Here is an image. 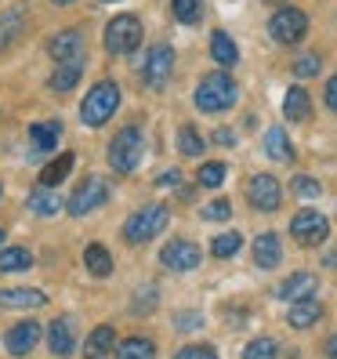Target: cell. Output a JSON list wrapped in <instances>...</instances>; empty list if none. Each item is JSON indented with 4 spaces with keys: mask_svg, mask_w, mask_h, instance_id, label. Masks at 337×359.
Returning <instances> with one entry per match:
<instances>
[{
    "mask_svg": "<svg viewBox=\"0 0 337 359\" xmlns=\"http://www.w3.org/2000/svg\"><path fill=\"white\" fill-rule=\"evenodd\" d=\"M193 98H196L200 113H225V109H233V105H236L240 88H236V80L228 73H207L200 80V88H196Z\"/></svg>",
    "mask_w": 337,
    "mask_h": 359,
    "instance_id": "6da1fadb",
    "label": "cell"
},
{
    "mask_svg": "<svg viewBox=\"0 0 337 359\" xmlns=\"http://www.w3.org/2000/svg\"><path fill=\"white\" fill-rule=\"evenodd\" d=\"M167 222H171V207L167 203H145L123 222V240L142 247V243H149L153 236H160V232L167 229Z\"/></svg>",
    "mask_w": 337,
    "mask_h": 359,
    "instance_id": "7a4b0ae2",
    "label": "cell"
},
{
    "mask_svg": "<svg viewBox=\"0 0 337 359\" xmlns=\"http://www.w3.org/2000/svg\"><path fill=\"white\" fill-rule=\"evenodd\" d=\"M116 109H120V88L113 80H98L80 102V120L88 123V128H102V123L113 120Z\"/></svg>",
    "mask_w": 337,
    "mask_h": 359,
    "instance_id": "3957f363",
    "label": "cell"
},
{
    "mask_svg": "<svg viewBox=\"0 0 337 359\" xmlns=\"http://www.w3.org/2000/svg\"><path fill=\"white\" fill-rule=\"evenodd\" d=\"M142 153H145V138H142V128L128 123L113 142H109V167L116 175H131L135 167L142 163Z\"/></svg>",
    "mask_w": 337,
    "mask_h": 359,
    "instance_id": "277c9868",
    "label": "cell"
},
{
    "mask_svg": "<svg viewBox=\"0 0 337 359\" xmlns=\"http://www.w3.org/2000/svg\"><path fill=\"white\" fill-rule=\"evenodd\" d=\"M268 33H272V40H276V44L298 48L301 40H305V33H308V15H305L301 8H294V4H283V8L272 11Z\"/></svg>",
    "mask_w": 337,
    "mask_h": 359,
    "instance_id": "5b68a950",
    "label": "cell"
},
{
    "mask_svg": "<svg viewBox=\"0 0 337 359\" xmlns=\"http://www.w3.org/2000/svg\"><path fill=\"white\" fill-rule=\"evenodd\" d=\"M102 44L109 55H131L138 51L142 44V22L135 15H116L105 22V33H102Z\"/></svg>",
    "mask_w": 337,
    "mask_h": 359,
    "instance_id": "8992f818",
    "label": "cell"
},
{
    "mask_svg": "<svg viewBox=\"0 0 337 359\" xmlns=\"http://www.w3.org/2000/svg\"><path fill=\"white\" fill-rule=\"evenodd\" d=\"M105 200H109V182L98 178V175H88L73 189V196L66 200V210H69L73 218H88V215H95Z\"/></svg>",
    "mask_w": 337,
    "mask_h": 359,
    "instance_id": "52a82bcc",
    "label": "cell"
},
{
    "mask_svg": "<svg viewBox=\"0 0 337 359\" xmlns=\"http://www.w3.org/2000/svg\"><path fill=\"white\" fill-rule=\"evenodd\" d=\"M290 236L298 240L301 247H319L330 236V222H326V215H319V210L305 207V210H298V215L290 218Z\"/></svg>",
    "mask_w": 337,
    "mask_h": 359,
    "instance_id": "ba28073f",
    "label": "cell"
},
{
    "mask_svg": "<svg viewBox=\"0 0 337 359\" xmlns=\"http://www.w3.org/2000/svg\"><path fill=\"white\" fill-rule=\"evenodd\" d=\"M171 73H174V51H171V44H156V48H149V55H145V66H142L145 88H153V91L167 88Z\"/></svg>",
    "mask_w": 337,
    "mask_h": 359,
    "instance_id": "9c48e42d",
    "label": "cell"
},
{
    "mask_svg": "<svg viewBox=\"0 0 337 359\" xmlns=\"http://www.w3.org/2000/svg\"><path fill=\"white\" fill-rule=\"evenodd\" d=\"M203 262V250L193 240H167L160 250V265L171 272H193Z\"/></svg>",
    "mask_w": 337,
    "mask_h": 359,
    "instance_id": "30bf717a",
    "label": "cell"
},
{
    "mask_svg": "<svg viewBox=\"0 0 337 359\" xmlns=\"http://www.w3.org/2000/svg\"><path fill=\"white\" fill-rule=\"evenodd\" d=\"M247 200L254 210H265V215H272V210H280L283 203V185L272 178V175H254L247 182Z\"/></svg>",
    "mask_w": 337,
    "mask_h": 359,
    "instance_id": "8fae6325",
    "label": "cell"
},
{
    "mask_svg": "<svg viewBox=\"0 0 337 359\" xmlns=\"http://www.w3.org/2000/svg\"><path fill=\"white\" fill-rule=\"evenodd\" d=\"M48 55L58 62H80L83 58V36H80V29H58V33H51L48 36Z\"/></svg>",
    "mask_w": 337,
    "mask_h": 359,
    "instance_id": "7c38bea8",
    "label": "cell"
},
{
    "mask_svg": "<svg viewBox=\"0 0 337 359\" xmlns=\"http://www.w3.org/2000/svg\"><path fill=\"white\" fill-rule=\"evenodd\" d=\"M36 341H40V323L36 320H22V323L8 327V334H4V348L11 355H29L36 348Z\"/></svg>",
    "mask_w": 337,
    "mask_h": 359,
    "instance_id": "4fadbf2b",
    "label": "cell"
},
{
    "mask_svg": "<svg viewBox=\"0 0 337 359\" xmlns=\"http://www.w3.org/2000/svg\"><path fill=\"white\" fill-rule=\"evenodd\" d=\"M48 348H51V355H58V359L73 355L76 334H73V320H69V316H58V320L48 327Z\"/></svg>",
    "mask_w": 337,
    "mask_h": 359,
    "instance_id": "5bb4252c",
    "label": "cell"
},
{
    "mask_svg": "<svg viewBox=\"0 0 337 359\" xmlns=\"http://www.w3.org/2000/svg\"><path fill=\"white\" fill-rule=\"evenodd\" d=\"M315 287H319V283H315L312 272H290V276L276 287V294L283 302H301V298H312Z\"/></svg>",
    "mask_w": 337,
    "mask_h": 359,
    "instance_id": "9a60e30c",
    "label": "cell"
},
{
    "mask_svg": "<svg viewBox=\"0 0 337 359\" xmlns=\"http://www.w3.org/2000/svg\"><path fill=\"white\" fill-rule=\"evenodd\" d=\"M29 149L33 153H48L62 138V120H44V123H29Z\"/></svg>",
    "mask_w": 337,
    "mask_h": 359,
    "instance_id": "2e32d148",
    "label": "cell"
},
{
    "mask_svg": "<svg viewBox=\"0 0 337 359\" xmlns=\"http://www.w3.org/2000/svg\"><path fill=\"white\" fill-rule=\"evenodd\" d=\"M40 305H48V294L44 290H33V287L0 290V309H40Z\"/></svg>",
    "mask_w": 337,
    "mask_h": 359,
    "instance_id": "e0dca14e",
    "label": "cell"
},
{
    "mask_svg": "<svg viewBox=\"0 0 337 359\" xmlns=\"http://www.w3.org/2000/svg\"><path fill=\"white\" fill-rule=\"evenodd\" d=\"M319 316H323V305L315 302V298H301V302H290V312H287V323L294 330H308L319 323Z\"/></svg>",
    "mask_w": 337,
    "mask_h": 359,
    "instance_id": "ac0fdd59",
    "label": "cell"
},
{
    "mask_svg": "<svg viewBox=\"0 0 337 359\" xmlns=\"http://www.w3.org/2000/svg\"><path fill=\"white\" fill-rule=\"evenodd\" d=\"M283 262V243L276 232H261V236L254 240V265L258 269H276Z\"/></svg>",
    "mask_w": 337,
    "mask_h": 359,
    "instance_id": "d6986e66",
    "label": "cell"
},
{
    "mask_svg": "<svg viewBox=\"0 0 337 359\" xmlns=\"http://www.w3.org/2000/svg\"><path fill=\"white\" fill-rule=\"evenodd\" d=\"M116 348V330L113 327H95L91 334H88V345H83V359H105Z\"/></svg>",
    "mask_w": 337,
    "mask_h": 359,
    "instance_id": "ffe728a7",
    "label": "cell"
},
{
    "mask_svg": "<svg viewBox=\"0 0 337 359\" xmlns=\"http://www.w3.org/2000/svg\"><path fill=\"white\" fill-rule=\"evenodd\" d=\"M62 207H66V200H62L51 185H40V189H33V193H29V210H33V215H40V218L58 215Z\"/></svg>",
    "mask_w": 337,
    "mask_h": 359,
    "instance_id": "44dd1931",
    "label": "cell"
},
{
    "mask_svg": "<svg viewBox=\"0 0 337 359\" xmlns=\"http://www.w3.org/2000/svg\"><path fill=\"white\" fill-rule=\"evenodd\" d=\"M308 113H312L308 91H305V88H290V91L283 95V116H287L290 123H301V120H308Z\"/></svg>",
    "mask_w": 337,
    "mask_h": 359,
    "instance_id": "7402d4cb",
    "label": "cell"
},
{
    "mask_svg": "<svg viewBox=\"0 0 337 359\" xmlns=\"http://www.w3.org/2000/svg\"><path fill=\"white\" fill-rule=\"evenodd\" d=\"M210 58H214L218 66H236V62H240L236 40L228 33H221V29H214V33H210Z\"/></svg>",
    "mask_w": 337,
    "mask_h": 359,
    "instance_id": "603a6c76",
    "label": "cell"
},
{
    "mask_svg": "<svg viewBox=\"0 0 337 359\" xmlns=\"http://www.w3.org/2000/svg\"><path fill=\"white\" fill-rule=\"evenodd\" d=\"M265 153H268V160H280V163H290L294 156H298L283 128H268L265 131Z\"/></svg>",
    "mask_w": 337,
    "mask_h": 359,
    "instance_id": "cb8c5ba5",
    "label": "cell"
},
{
    "mask_svg": "<svg viewBox=\"0 0 337 359\" xmlns=\"http://www.w3.org/2000/svg\"><path fill=\"white\" fill-rule=\"evenodd\" d=\"M116 359H156V345H153V337H123V341L116 345Z\"/></svg>",
    "mask_w": 337,
    "mask_h": 359,
    "instance_id": "d4e9b609",
    "label": "cell"
},
{
    "mask_svg": "<svg viewBox=\"0 0 337 359\" xmlns=\"http://www.w3.org/2000/svg\"><path fill=\"white\" fill-rule=\"evenodd\" d=\"M83 265H88L91 276L105 280V276L113 272V255H109V250H105L102 243H88V250H83Z\"/></svg>",
    "mask_w": 337,
    "mask_h": 359,
    "instance_id": "484cf974",
    "label": "cell"
},
{
    "mask_svg": "<svg viewBox=\"0 0 337 359\" xmlns=\"http://www.w3.org/2000/svg\"><path fill=\"white\" fill-rule=\"evenodd\" d=\"M22 18H26V8H22V4L0 11V51L11 48V40L22 33Z\"/></svg>",
    "mask_w": 337,
    "mask_h": 359,
    "instance_id": "4316f807",
    "label": "cell"
},
{
    "mask_svg": "<svg viewBox=\"0 0 337 359\" xmlns=\"http://www.w3.org/2000/svg\"><path fill=\"white\" fill-rule=\"evenodd\" d=\"M80 76H83V58H80V62H62V66L51 73L48 88H51V91H73Z\"/></svg>",
    "mask_w": 337,
    "mask_h": 359,
    "instance_id": "83f0119b",
    "label": "cell"
},
{
    "mask_svg": "<svg viewBox=\"0 0 337 359\" xmlns=\"http://www.w3.org/2000/svg\"><path fill=\"white\" fill-rule=\"evenodd\" d=\"M73 163H76V156H73V153H62L58 160H51V163L44 167V171H40V185H51V189H58L62 182L69 178Z\"/></svg>",
    "mask_w": 337,
    "mask_h": 359,
    "instance_id": "f1b7e54d",
    "label": "cell"
},
{
    "mask_svg": "<svg viewBox=\"0 0 337 359\" xmlns=\"http://www.w3.org/2000/svg\"><path fill=\"white\" fill-rule=\"evenodd\" d=\"M33 265V255L26 247H0V272H22Z\"/></svg>",
    "mask_w": 337,
    "mask_h": 359,
    "instance_id": "f546056e",
    "label": "cell"
},
{
    "mask_svg": "<svg viewBox=\"0 0 337 359\" xmlns=\"http://www.w3.org/2000/svg\"><path fill=\"white\" fill-rule=\"evenodd\" d=\"M178 149H181V156H203L207 138L193 128V123H185V128L178 131Z\"/></svg>",
    "mask_w": 337,
    "mask_h": 359,
    "instance_id": "4dcf8cb0",
    "label": "cell"
},
{
    "mask_svg": "<svg viewBox=\"0 0 337 359\" xmlns=\"http://www.w3.org/2000/svg\"><path fill=\"white\" fill-rule=\"evenodd\" d=\"M156 302H160V290H156V283H145V287H138V294L131 298V316H153Z\"/></svg>",
    "mask_w": 337,
    "mask_h": 359,
    "instance_id": "1f68e13d",
    "label": "cell"
},
{
    "mask_svg": "<svg viewBox=\"0 0 337 359\" xmlns=\"http://www.w3.org/2000/svg\"><path fill=\"white\" fill-rule=\"evenodd\" d=\"M171 11L181 26H196L203 18V0H171Z\"/></svg>",
    "mask_w": 337,
    "mask_h": 359,
    "instance_id": "d6a6232c",
    "label": "cell"
},
{
    "mask_svg": "<svg viewBox=\"0 0 337 359\" xmlns=\"http://www.w3.org/2000/svg\"><path fill=\"white\" fill-rule=\"evenodd\" d=\"M240 247H243L240 232H221V236L210 240V255L214 258H233V255H240Z\"/></svg>",
    "mask_w": 337,
    "mask_h": 359,
    "instance_id": "836d02e7",
    "label": "cell"
},
{
    "mask_svg": "<svg viewBox=\"0 0 337 359\" xmlns=\"http://www.w3.org/2000/svg\"><path fill=\"white\" fill-rule=\"evenodd\" d=\"M319 69H323L319 51H305V55L294 58V76H298V80H312V76H319Z\"/></svg>",
    "mask_w": 337,
    "mask_h": 359,
    "instance_id": "e575fe53",
    "label": "cell"
},
{
    "mask_svg": "<svg viewBox=\"0 0 337 359\" xmlns=\"http://www.w3.org/2000/svg\"><path fill=\"white\" fill-rule=\"evenodd\" d=\"M276 355H280L276 337H254V341L243 348V359H276Z\"/></svg>",
    "mask_w": 337,
    "mask_h": 359,
    "instance_id": "d590c367",
    "label": "cell"
},
{
    "mask_svg": "<svg viewBox=\"0 0 337 359\" xmlns=\"http://www.w3.org/2000/svg\"><path fill=\"white\" fill-rule=\"evenodd\" d=\"M290 193L301 196V200H315V196H323V185L315 178H308V175H294L290 178Z\"/></svg>",
    "mask_w": 337,
    "mask_h": 359,
    "instance_id": "8d00e7d4",
    "label": "cell"
},
{
    "mask_svg": "<svg viewBox=\"0 0 337 359\" xmlns=\"http://www.w3.org/2000/svg\"><path fill=\"white\" fill-rule=\"evenodd\" d=\"M196 178H200V185H203V189H218V185L225 182V163H221V160H210V163H203Z\"/></svg>",
    "mask_w": 337,
    "mask_h": 359,
    "instance_id": "74e56055",
    "label": "cell"
},
{
    "mask_svg": "<svg viewBox=\"0 0 337 359\" xmlns=\"http://www.w3.org/2000/svg\"><path fill=\"white\" fill-rule=\"evenodd\" d=\"M228 218H233V203L228 200H214L203 207V222H228Z\"/></svg>",
    "mask_w": 337,
    "mask_h": 359,
    "instance_id": "f35d334b",
    "label": "cell"
},
{
    "mask_svg": "<svg viewBox=\"0 0 337 359\" xmlns=\"http://www.w3.org/2000/svg\"><path fill=\"white\" fill-rule=\"evenodd\" d=\"M174 327H178V330H185V334H188V330H200V327H203V316H200V312H193V309H185V312H178V316H174Z\"/></svg>",
    "mask_w": 337,
    "mask_h": 359,
    "instance_id": "ab89813d",
    "label": "cell"
},
{
    "mask_svg": "<svg viewBox=\"0 0 337 359\" xmlns=\"http://www.w3.org/2000/svg\"><path fill=\"white\" fill-rule=\"evenodd\" d=\"M174 359H218V352L210 348V345H185Z\"/></svg>",
    "mask_w": 337,
    "mask_h": 359,
    "instance_id": "60d3db41",
    "label": "cell"
},
{
    "mask_svg": "<svg viewBox=\"0 0 337 359\" xmlns=\"http://www.w3.org/2000/svg\"><path fill=\"white\" fill-rule=\"evenodd\" d=\"M323 102H326V109L337 113V76L326 80V88H323Z\"/></svg>",
    "mask_w": 337,
    "mask_h": 359,
    "instance_id": "b9f144b4",
    "label": "cell"
},
{
    "mask_svg": "<svg viewBox=\"0 0 337 359\" xmlns=\"http://www.w3.org/2000/svg\"><path fill=\"white\" fill-rule=\"evenodd\" d=\"M214 142H218V145H225V149H228V145H236V135L228 131V128H218V131H214Z\"/></svg>",
    "mask_w": 337,
    "mask_h": 359,
    "instance_id": "7bdbcfd3",
    "label": "cell"
},
{
    "mask_svg": "<svg viewBox=\"0 0 337 359\" xmlns=\"http://www.w3.org/2000/svg\"><path fill=\"white\" fill-rule=\"evenodd\" d=\"M323 352H326V359H337V334H330V337H326Z\"/></svg>",
    "mask_w": 337,
    "mask_h": 359,
    "instance_id": "ee69618b",
    "label": "cell"
},
{
    "mask_svg": "<svg viewBox=\"0 0 337 359\" xmlns=\"http://www.w3.org/2000/svg\"><path fill=\"white\" fill-rule=\"evenodd\" d=\"M181 182V175L178 171H167V175H160V185H178Z\"/></svg>",
    "mask_w": 337,
    "mask_h": 359,
    "instance_id": "f6af8a7d",
    "label": "cell"
},
{
    "mask_svg": "<svg viewBox=\"0 0 337 359\" xmlns=\"http://www.w3.org/2000/svg\"><path fill=\"white\" fill-rule=\"evenodd\" d=\"M323 262H326V265H330V269H333V265H337V247H333V250H330V255H326V258H323Z\"/></svg>",
    "mask_w": 337,
    "mask_h": 359,
    "instance_id": "bcb514c9",
    "label": "cell"
},
{
    "mask_svg": "<svg viewBox=\"0 0 337 359\" xmlns=\"http://www.w3.org/2000/svg\"><path fill=\"white\" fill-rule=\"evenodd\" d=\"M55 8H69V4H76V0H51Z\"/></svg>",
    "mask_w": 337,
    "mask_h": 359,
    "instance_id": "7dc6e473",
    "label": "cell"
},
{
    "mask_svg": "<svg viewBox=\"0 0 337 359\" xmlns=\"http://www.w3.org/2000/svg\"><path fill=\"white\" fill-rule=\"evenodd\" d=\"M0 247H4V229H0Z\"/></svg>",
    "mask_w": 337,
    "mask_h": 359,
    "instance_id": "c3c4849f",
    "label": "cell"
},
{
    "mask_svg": "<svg viewBox=\"0 0 337 359\" xmlns=\"http://www.w3.org/2000/svg\"><path fill=\"white\" fill-rule=\"evenodd\" d=\"M102 4H116V0H102Z\"/></svg>",
    "mask_w": 337,
    "mask_h": 359,
    "instance_id": "681fc988",
    "label": "cell"
},
{
    "mask_svg": "<svg viewBox=\"0 0 337 359\" xmlns=\"http://www.w3.org/2000/svg\"><path fill=\"white\" fill-rule=\"evenodd\" d=\"M0 196H4V185H0Z\"/></svg>",
    "mask_w": 337,
    "mask_h": 359,
    "instance_id": "f907efd6",
    "label": "cell"
}]
</instances>
